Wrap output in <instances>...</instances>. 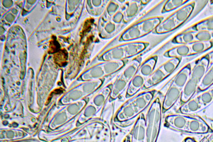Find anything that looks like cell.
Segmentation results:
<instances>
[{"label": "cell", "mask_w": 213, "mask_h": 142, "mask_svg": "<svg viewBox=\"0 0 213 142\" xmlns=\"http://www.w3.org/2000/svg\"><path fill=\"white\" fill-rule=\"evenodd\" d=\"M147 44L140 42L127 43L105 52L101 58L104 61L123 60L142 52Z\"/></svg>", "instance_id": "6da1fadb"}, {"label": "cell", "mask_w": 213, "mask_h": 142, "mask_svg": "<svg viewBox=\"0 0 213 142\" xmlns=\"http://www.w3.org/2000/svg\"><path fill=\"white\" fill-rule=\"evenodd\" d=\"M160 23L161 19L159 17L147 19L126 30L121 39L124 41H129L140 38L156 29Z\"/></svg>", "instance_id": "7a4b0ae2"}, {"label": "cell", "mask_w": 213, "mask_h": 142, "mask_svg": "<svg viewBox=\"0 0 213 142\" xmlns=\"http://www.w3.org/2000/svg\"><path fill=\"white\" fill-rule=\"evenodd\" d=\"M155 93V91H146L139 93L129 100L137 115L142 113V111L150 105L154 100Z\"/></svg>", "instance_id": "3957f363"}, {"label": "cell", "mask_w": 213, "mask_h": 142, "mask_svg": "<svg viewBox=\"0 0 213 142\" xmlns=\"http://www.w3.org/2000/svg\"><path fill=\"white\" fill-rule=\"evenodd\" d=\"M212 130L200 117L190 116L186 133L194 134H205L212 132Z\"/></svg>", "instance_id": "277c9868"}, {"label": "cell", "mask_w": 213, "mask_h": 142, "mask_svg": "<svg viewBox=\"0 0 213 142\" xmlns=\"http://www.w3.org/2000/svg\"><path fill=\"white\" fill-rule=\"evenodd\" d=\"M190 116L181 114H171L165 118L166 124L168 126L179 131L186 133Z\"/></svg>", "instance_id": "5b68a950"}, {"label": "cell", "mask_w": 213, "mask_h": 142, "mask_svg": "<svg viewBox=\"0 0 213 142\" xmlns=\"http://www.w3.org/2000/svg\"><path fill=\"white\" fill-rule=\"evenodd\" d=\"M180 89L174 86L170 88L165 96L162 103L163 113L167 112L175 104L181 95Z\"/></svg>", "instance_id": "8992f818"}, {"label": "cell", "mask_w": 213, "mask_h": 142, "mask_svg": "<svg viewBox=\"0 0 213 142\" xmlns=\"http://www.w3.org/2000/svg\"><path fill=\"white\" fill-rule=\"evenodd\" d=\"M137 112L129 100L123 104L115 114V118L119 121L131 120L137 116Z\"/></svg>", "instance_id": "52a82bcc"}, {"label": "cell", "mask_w": 213, "mask_h": 142, "mask_svg": "<svg viewBox=\"0 0 213 142\" xmlns=\"http://www.w3.org/2000/svg\"><path fill=\"white\" fill-rule=\"evenodd\" d=\"M203 110L202 105L200 103L199 97L191 98L181 105L177 110L179 114L182 115H190L200 112Z\"/></svg>", "instance_id": "ba28073f"}, {"label": "cell", "mask_w": 213, "mask_h": 142, "mask_svg": "<svg viewBox=\"0 0 213 142\" xmlns=\"http://www.w3.org/2000/svg\"><path fill=\"white\" fill-rule=\"evenodd\" d=\"M145 78L139 74H136L128 83L126 91V96H132L137 93L142 87H143Z\"/></svg>", "instance_id": "9c48e42d"}, {"label": "cell", "mask_w": 213, "mask_h": 142, "mask_svg": "<svg viewBox=\"0 0 213 142\" xmlns=\"http://www.w3.org/2000/svg\"><path fill=\"white\" fill-rule=\"evenodd\" d=\"M167 76V74L162 67H160L154 71L152 75L147 78V80H146L143 87L145 89L150 88L159 83Z\"/></svg>", "instance_id": "30bf717a"}, {"label": "cell", "mask_w": 213, "mask_h": 142, "mask_svg": "<svg viewBox=\"0 0 213 142\" xmlns=\"http://www.w3.org/2000/svg\"><path fill=\"white\" fill-rule=\"evenodd\" d=\"M157 58L156 56L152 57L143 63L139 66L137 74H139L145 78H148L154 71Z\"/></svg>", "instance_id": "8fae6325"}, {"label": "cell", "mask_w": 213, "mask_h": 142, "mask_svg": "<svg viewBox=\"0 0 213 142\" xmlns=\"http://www.w3.org/2000/svg\"><path fill=\"white\" fill-rule=\"evenodd\" d=\"M128 85V81L121 77H119L115 81L114 84L112 86L109 99L112 100L116 99L122 94Z\"/></svg>", "instance_id": "7c38bea8"}, {"label": "cell", "mask_w": 213, "mask_h": 142, "mask_svg": "<svg viewBox=\"0 0 213 142\" xmlns=\"http://www.w3.org/2000/svg\"><path fill=\"white\" fill-rule=\"evenodd\" d=\"M196 82L197 81L192 78L188 83L184 91L181 92L180 102L181 106L192 98L195 92Z\"/></svg>", "instance_id": "4fadbf2b"}, {"label": "cell", "mask_w": 213, "mask_h": 142, "mask_svg": "<svg viewBox=\"0 0 213 142\" xmlns=\"http://www.w3.org/2000/svg\"><path fill=\"white\" fill-rule=\"evenodd\" d=\"M140 64V60L136 59L134 60L124 69L122 74L121 77L128 82L130 81L132 78L137 74Z\"/></svg>", "instance_id": "5bb4252c"}, {"label": "cell", "mask_w": 213, "mask_h": 142, "mask_svg": "<svg viewBox=\"0 0 213 142\" xmlns=\"http://www.w3.org/2000/svg\"><path fill=\"white\" fill-rule=\"evenodd\" d=\"M103 68L106 75L108 76L118 71L124 67V63L123 60L109 61L103 63Z\"/></svg>", "instance_id": "9a60e30c"}, {"label": "cell", "mask_w": 213, "mask_h": 142, "mask_svg": "<svg viewBox=\"0 0 213 142\" xmlns=\"http://www.w3.org/2000/svg\"><path fill=\"white\" fill-rule=\"evenodd\" d=\"M103 27L102 32L104 37L111 36L116 32L120 25L117 24L109 20L103 18V22L102 24Z\"/></svg>", "instance_id": "2e32d148"}, {"label": "cell", "mask_w": 213, "mask_h": 142, "mask_svg": "<svg viewBox=\"0 0 213 142\" xmlns=\"http://www.w3.org/2000/svg\"><path fill=\"white\" fill-rule=\"evenodd\" d=\"M111 87L109 86H107L103 88L100 93L96 97L95 103L96 105L99 107L104 106L108 98L109 97L111 92Z\"/></svg>", "instance_id": "e0dca14e"}, {"label": "cell", "mask_w": 213, "mask_h": 142, "mask_svg": "<svg viewBox=\"0 0 213 142\" xmlns=\"http://www.w3.org/2000/svg\"><path fill=\"white\" fill-rule=\"evenodd\" d=\"M139 5L137 4L136 3H133L129 5L125 9H124V11L123 12L124 22H128L134 17L139 11Z\"/></svg>", "instance_id": "ac0fdd59"}, {"label": "cell", "mask_w": 213, "mask_h": 142, "mask_svg": "<svg viewBox=\"0 0 213 142\" xmlns=\"http://www.w3.org/2000/svg\"><path fill=\"white\" fill-rule=\"evenodd\" d=\"M198 97L203 109L209 107L213 103V89Z\"/></svg>", "instance_id": "d6986e66"}, {"label": "cell", "mask_w": 213, "mask_h": 142, "mask_svg": "<svg viewBox=\"0 0 213 142\" xmlns=\"http://www.w3.org/2000/svg\"><path fill=\"white\" fill-rule=\"evenodd\" d=\"M190 69L186 68V70H184V71L181 73L176 78L175 81V86L177 87H182L185 85L186 82L188 77Z\"/></svg>", "instance_id": "ffe728a7"}, {"label": "cell", "mask_w": 213, "mask_h": 142, "mask_svg": "<svg viewBox=\"0 0 213 142\" xmlns=\"http://www.w3.org/2000/svg\"><path fill=\"white\" fill-rule=\"evenodd\" d=\"M55 55V59L58 64V63H60V65L63 64L66 62V60L67 59V53L66 51H65L63 50L59 51Z\"/></svg>", "instance_id": "44dd1931"}, {"label": "cell", "mask_w": 213, "mask_h": 142, "mask_svg": "<svg viewBox=\"0 0 213 142\" xmlns=\"http://www.w3.org/2000/svg\"><path fill=\"white\" fill-rule=\"evenodd\" d=\"M184 142H197L195 139L193 138L187 137L184 140Z\"/></svg>", "instance_id": "7402d4cb"}]
</instances>
